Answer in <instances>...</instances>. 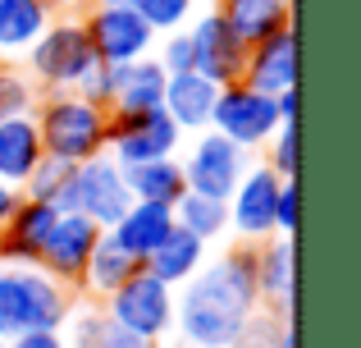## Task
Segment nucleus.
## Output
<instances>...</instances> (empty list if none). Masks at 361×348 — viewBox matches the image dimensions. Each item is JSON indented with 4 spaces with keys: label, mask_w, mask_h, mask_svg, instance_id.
<instances>
[{
    "label": "nucleus",
    "mask_w": 361,
    "mask_h": 348,
    "mask_svg": "<svg viewBox=\"0 0 361 348\" xmlns=\"http://www.w3.org/2000/svg\"><path fill=\"white\" fill-rule=\"evenodd\" d=\"M265 161L279 179H298V124H279L270 138H265Z\"/></svg>",
    "instance_id": "obj_30"
},
{
    "label": "nucleus",
    "mask_w": 361,
    "mask_h": 348,
    "mask_svg": "<svg viewBox=\"0 0 361 348\" xmlns=\"http://www.w3.org/2000/svg\"><path fill=\"white\" fill-rule=\"evenodd\" d=\"M298 229V179H283L279 184V202H274V234H288Z\"/></svg>",
    "instance_id": "obj_34"
},
{
    "label": "nucleus",
    "mask_w": 361,
    "mask_h": 348,
    "mask_svg": "<svg viewBox=\"0 0 361 348\" xmlns=\"http://www.w3.org/2000/svg\"><path fill=\"white\" fill-rule=\"evenodd\" d=\"M293 275H298V248L288 234L256 243V298L261 312L293 321Z\"/></svg>",
    "instance_id": "obj_14"
},
{
    "label": "nucleus",
    "mask_w": 361,
    "mask_h": 348,
    "mask_svg": "<svg viewBox=\"0 0 361 348\" xmlns=\"http://www.w3.org/2000/svg\"><path fill=\"white\" fill-rule=\"evenodd\" d=\"M42 138H37V124L32 115H9L0 119V179L14 188L27 184V174L37 170V161H42Z\"/></svg>",
    "instance_id": "obj_21"
},
{
    "label": "nucleus",
    "mask_w": 361,
    "mask_h": 348,
    "mask_svg": "<svg viewBox=\"0 0 361 348\" xmlns=\"http://www.w3.org/2000/svg\"><path fill=\"white\" fill-rule=\"evenodd\" d=\"M165 83H169V73L160 69L156 55H142V60H133V64H119V97H115V106H123V110L160 106V101H165Z\"/></svg>",
    "instance_id": "obj_25"
},
{
    "label": "nucleus",
    "mask_w": 361,
    "mask_h": 348,
    "mask_svg": "<svg viewBox=\"0 0 361 348\" xmlns=\"http://www.w3.org/2000/svg\"><path fill=\"white\" fill-rule=\"evenodd\" d=\"M92 64L97 55H92V42L78 18H51L46 32L27 46V69H32L27 78L42 92H73Z\"/></svg>",
    "instance_id": "obj_4"
},
{
    "label": "nucleus",
    "mask_w": 361,
    "mask_h": 348,
    "mask_svg": "<svg viewBox=\"0 0 361 348\" xmlns=\"http://www.w3.org/2000/svg\"><path fill=\"white\" fill-rule=\"evenodd\" d=\"M0 348H5V340H0Z\"/></svg>",
    "instance_id": "obj_41"
},
{
    "label": "nucleus",
    "mask_w": 361,
    "mask_h": 348,
    "mask_svg": "<svg viewBox=\"0 0 361 348\" xmlns=\"http://www.w3.org/2000/svg\"><path fill=\"white\" fill-rule=\"evenodd\" d=\"M133 9L142 14V23L151 28V32H178V28H188V18H192L197 0H128Z\"/></svg>",
    "instance_id": "obj_28"
},
{
    "label": "nucleus",
    "mask_w": 361,
    "mask_h": 348,
    "mask_svg": "<svg viewBox=\"0 0 361 348\" xmlns=\"http://www.w3.org/2000/svg\"><path fill=\"white\" fill-rule=\"evenodd\" d=\"M87 348H165V344H156V340H142V335L123 330V325H115V321L106 316V321H101V330H97V340H92Z\"/></svg>",
    "instance_id": "obj_33"
},
{
    "label": "nucleus",
    "mask_w": 361,
    "mask_h": 348,
    "mask_svg": "<svg viewBox=\"0 0 361 348\" xmlns=\"http://www.w3.org/2000/svg\"><path fill=\"white\" fill-rule=\"evenodd\" d=\"M73 197H78V206H73V211L87 215L97 229H110V224H115L119 215L133 206L123 165L110 152L92 156V161H82L78 170H73Z\"/></svg>",
    "instance_id": "obj_10"
},
{
    "label": "nucleus",
    "mask_w": 361,
    "mask_h": 348,
    "mask_svg": "<svg viewBox=\"0 0 361 348\" xmlns=\"http://www.w3.org/2000/svg\"><path fill=\"white\" fill-rule=\"evenodd\" d=\"M215 9L243 46H256L279 28H293V0H220Z\"/></svg>",
    "instance_id": "obj_20"
},
{
    "label": "nucleus",
    "mask_w": 361,
    "mask_h": 348,
    "mask_svg": "<svg viewBox=\"0 0 361 348\" xmlns=\"http://www.w3.org/2000/svg\"><path fill=\"white\" fill-rule=\"evenodd\" d=\"M18 197H23V193H18L14 184H5V179H0V229H5V220H9V215H14Z\"/></svg>",
    "instance_id": "obj_38"
},
{
    "label": "nucleus",
    "mask_w": 361,
    "mask_h": 348,
    "mask_svg": "<svg viewBox=\"0 0 361 348\" xmlns=\"http://www.w3.org/2000/svg\"><path fill=\"white\" fill-rule=\"evenodd\" d=\"M73 170H78V165L55 161V156H42L37 170L27 174V184L18 188V193L32 197V202L55 206V211H73V206H78V197H73Z\"/></svg>",
    "instance_id": "obj_26"
},
{
    "label": "nucleus",
    "mask_w": 361,
    "mask_h": 348,
    "mask_svg": "<svg viewBox=\"0 0 361 348\" xmlns=\"http://www.w3.org/2000/svg\"><path fill=\"white\" fill-rule=\"evenodd\" d=\"M101 234H106V229H97L87 215L60 211V215H55V224H51V234H46V243H42V257H37V266L78 294L82 266H87V257H92V248H97Z\"/></svg>",
    "instance_id": "obj_12"
},
{
    "label": "nucleus",
    "mask_w": 361,
    "mask_h": 348,
    "mask_svg": "<svg viewBox=\"0 0 361 348\" xmlns=\"http://www.w3.org/2000/svg\"><path fill=\"white\" fill-rule=\"evenodd\" d=\"M279 110H274V97L247 88V83H229V88L215 92V110H211V128L224 133L229 143H238L243 152H256L265 147V138L279 128Z\"/></svg>",
    "instance_id": "obj_8"
},
{
    "label": "nucleus",
    "mask_w": 361,
    "mask_h": 348,
    "mask_svg": "<svg viewBox=\"0 0 361 348\" xmlns=\"http://www.w3.org/2000/svg\"><path fill=\"white\" fill-rule=\"evenodd\" d=\"M169 229H174V206H160V202H133L106 234L119 243L123 252H128V257L147 261L151 252L165 243V234H169Z\"/></svg>",
    "instance_id": "obj_17"
},
{
    "label": "nucleus",
    "mask_w": 361,
    "mask_h": 348,
    "mask_svg": "<svg viewBox=\"0 0 361 348\" xmlns=\"http://www.w3.org/2000/svg\"><path fill=\"white\" fill-rule=\"evenodd\" d=\"M215 83L202 78L197 69L188 73H169L165 83V115L178 124V133H202V128H211V110H215Z\"/></svg>",
    "instance_id": "obj_18"
},
{
    "label": "nucleus",
    "mask_w": 361,
    "mask_h": 348,
    "mask_svg": "<svg viewBox=\"0 0 361 348\" xmlns=\"http://www.w3.org/2000/svg\"><path fill=\"white\" fill-rule=\"evenodd\" d=\"M279 184L283 179L270 165H247V174L238 179L224 206H229V229L238 234V243H265L274 239V202H279Z\"/></svg>",
    "instance_id": "obj_11"
},
{
    "label": "nucleus",
    "mask_w": 361,
    "mask_h": 348,
    "mask_svg": "<svg viewBox=\"0 0 361 348\" xmlns=\"http://www.w3.org/2000/svg\"><path fill=\"white\" fill-rule=\"evenodd\" d=\"M252 312H261L256 298V243H233L220 257H206V266L174 294V330L169 348H238Z\"/></svg>",
    "instance_id": "obj_1"
},
{
    "label": "nucleus",
    "mask_w": 361,
    "mask_h": 348,
    "mask_svg": "<svg viewBox=\"0 0 361 348\" xmlns=\"http://www.w3.org/2000/svg\"><path fill=\"white\" fill-rule=\"evenodd\" d=\"M274 335H279V316L270 312H252V321H247L238 348H274Z\"/></svg>",
    "instance_id": "obj_35"
},
{
    "label": "nucleus",
    "mask_w": 361,
    "mask_h": 348,
    "mask_svg": "<svg viewBox=\"0 0 361 348\" xmlns=\"http://www.w3.org/2000/svg\"><path fill=\"white\" fill-rule=\"evenodd\" d=\"M238 83L265 92V97H279V92L298 88V32H293V28H279V32H270L265 42L247 46V64H243Z\"/></svg>",
    "instance_id": "obj_15"
},
{
    "label": "nucleus",
    "mask_w": 361,
    "mask_h": 348,
    "mask_svg": "<svg viewBox=\"0 0 361 348\" xmlns=\"http://www.w3.org/2000/svg\"><path fill=\"white\" fill-rule=\"evenodd\" d=\"M0 266H5V261H0Z\"/></svg>",
    "instance_id": "obj_42"
},
{
    "label": "nucleus",
    "mask_w": 361,
    "mask_h": 348,
    "mask_svg": "<svg viewBox=\"0 0 361 348\" xmlns=\"http://www.w3.org/2000/svg\"><path fill=\"white\" fill-rule=\"evenodd\" d=\"M174 294L178 289H169L165 280H156L147 266H137L115 294L101 298V312L115 325H123V330L142 335V340L165 344L169 330H174Z\"/></svg>",
    "instance_id": "obj_5"
},
{
    "label": "nucleus",
    "mask_w": 361,
    "mask_h": 348,
    "mask_svg": "<svg viewBox=\"0 0 361 348\" xmlns=\"http://www.w3.org/2000/svg\"><path fill=\"white\" fill-rule=\"evenodd\" d=\"M206 257H211V243H202L197 234H188V229H178V224H174V229L165 234V243H160L142 266H147L156 280H165L169 289H183L188 280L206 266Z\"/></svg>",
    "instance_id": "obj_19"
},
{
    "label": "nucleus",
    "mask_w": 361,
    "mask_h": 348,
    "mask_svg": "<svg viewBox=\"0 0 361 348\" xmlns=\"http://www.w3.org/2000/svg\"><path fill=\"white\" fill-rule=\"evenodd\" d=\"M274 110H279V119H283V124H298V88L279 92V97H274Z\"/></svg>",
    "instance_id": "obj_37"
},
{
    "label": "nucleus",
    "mask_w": 361,
    "mask_h": 348,
    "mask_svg": "<svg viewBox=\"0 0 361 348\" xmlns=\"http://www.w3.org/2000/svg\"><path fill=\"white\" fill-rule=\"evenodd\" d=\"M188 37H192V55H197V73H202V78H211L215 88H229V83L243 78L247 46L233 37V28L220 18V9L197 14L192 28H188Z\"/></svg>",
    "instance_id": "obj_13"
},
{
    "label": "nucleus",
    "mask_w": 361,
    "mask_h": 348,
    "mask_svg": "<svg viewBox=\"0 0 361 348\" xmlns=\"http://www.w3.org/2000/svg\"><path fill=\"white\" fill-rule=\"evenodd\" d=\"M274 348H298V330H293V321H279V335H274Z\"/></svg>",
    "instance_id": "obj_39"
},
{
    "label": "nucleus",
    "mask_w": 361,
    "mask_h": 348,
    "mask_svg": "<svg viewBox=\"0 0 361 348\" xmlns=\"http://www.w3.org/2000/svg\"><path fill=\"white\" fill-rule=\"evenodd\" d=\"M78 23H82V32L92 42V55L101 64H133L142 55H151L160 42L128 0H119V5H87V14Z\"/></svg>",
    "instance_id": "obj_7"
},
{
    "label": "nucleus",
    "mask_w": 361,
    "mask_h": 348,
    "mask_svg": "<svg viewBox=\"0 0 361 348\" xmlns=\"http://www.w3.org/2000/svg\"><path fill=\"white\" fill-rule=\"evenodd\" d=\"M178 165H183L188 193H206V197H220L224 202V197L238 188V179L247 174L252 152H243L238 143H229V138L215 133V128H202Z\"/></svg>",
    "instance_id": "obj_9"
},
{
    "label": "nucleus",
    "mask_w": 361,
    "mask_h": 348,
    "mask_svg": "<svg viewBox=\"0 0 361 348\" xmlns=\"http://www.w3.org/2000/svg\"><path fill=\"white\" fill-rule=\"evenodd\" d=\"M156 60H160V69H165V73H188V69H197V55H192V37H188V28L165 32Z\"/></svg>",
    "instance_id": "obj_32"
},
{
    "label": "nucleus",
    "mask_w": 361,
    "mask_h": 348,
    "mask_svg": "<svg viewBox=\"0 0 361 348\" xmlns=\"http://www.w3.org/2000/svg\"><path fill=\"white\" fill-rule=\"evenodd\" d=\"M82 5H119V0H82Z\"/></svg>",
    "instance_id": "obj_40"
},
{
    "label": "nucleus",
    "mask_w": 361,
    "mask_h": 348,
    "mask_svg": "<svg viewBox=\"0 0 361 348\" xmlns=\"http://www.w3.org/2000/svg\"><path fill=\"white\" fill-rule=\"evenodd\" d=\"M32 124H37V138H42V152L69 165H82L110 147L106 110L82 101L78 92H42Z\"/></svg>",
    "instance_id": "obj_3"
},
{
    "label": "nucleus",
    "mask_w": 361,
    "mask_h": 348,
    "mask_svg": "<svg viewBox=\"0 0 361 348\" xmlns=\"http://www.w3.org/2000/svg\"><path fill=\"white\" fill-rule=\"evenodd\" d=\"M73 294L42 266H0V340H14L27 330H64Z\"/></svg>",
    "instance_id": "obj_2"
},
{
    "label": "nucleus",
    "mask_w": 361,
    "mask_h": 348,
    "mask_svg": "<svg viewBox=\"0 0 361 348\" xmlns=\"http://www.w3.org/2000/svg\"><path fill=\"white\" fill-rule=\"evenodd\" d=\"M37 97H42V88H37L23 69H0V119H9V115H32V110H37Z\"/></svg>",
    "instance_id": "obj_29"
},
{
    "label": "nucleus",
    "mask_w": 361,
    "mask_h": 348,
    "mask_svg": "<svg viewBox=\"0 0 361 348\" xmlns=\"http://www.w3.org/2000/svg\"><path fill=\"white\" fill-rule=\"evenodd\" d=\"M55 5H60V0H55Z\"/></svg>",
    "instance_id": "obj_43"
},
{
    "label": "nucleus",
    "mask_w": 361,
    "mask_h": 348,
    "mask_svg": "<svg viewBox=\"0 0 361 348\" xmlns=\"http://www.w3.org/2000/svg\"><path fill=\"white\" fill-rule=\"evenodd\" d=\"M142 261L137 257H128V252L119 248L110 234H101L97 239V248H92V257H87V266H82V280H78V294H87L92 303H101L106 294H115V289L123 284V280L137 270Z\"/></svg>",
    "instance_id": "obj_24"
},
{
    "label": "nucleus",
    "mask_w": 361,
    "mask_h": 348,
    "mask_svg": "<svg viewBox=\"0 0 361 348\" xmlns=\"http://www.w3.org/2000/svg\"><path fill=\"white\" fill-rule=\"evenodd\" d=\"M174 224L197 234L202 243H215L220 234H229V206L220 197H206V193H183L174 202Z\"/></svg>",
    "instance_id": "obj_27"
},
{
    "label": "nucleus",
    "mask_w": 361,
    "mask_h": 348,
    "mask_svg": "<svg viewBox=\"0 0 361 348\" xmlns=\"http://www.w3.org/2000/svg\"><path fill=\"white\" fill-rule=\"evenodd\" d=\"M51 18L55 0H0V55H27Z\"/></svg>",
    "instance_id": "obj_22"
},
{
    "label": "nucleus",
    "mask_w": 361,
    "mask_h": 348,
    "mask_svg": "<svg viewBox=\"0 0 361 348\" xmlns=\"http://www.w3.org/2000/svg\"><path fill=\"white\" fill-rule=\"evenodd\" d=\"M73 92H78L82 101H92V106L110 110V106H115V97H119V64H101L97 60L87 73H82V83Z\"/></svg>",
    "instance_id": "obj_31"
},
{
    "label": "nucleus",
    "mask_w": 361,
    "mask_h": 348,
    "mask_svg": "<svg viewBox=\"0 0 361 348\" xmlns=\"http://www.w3.org/2000/svg\"><path fill=\"white\" fill-rule=\"evenodd\" d=\"M123 179H128L133 202H160V206H174L178 197L188 193V179H183V165H178V156H160V161L123 165Z\"/></svg>",
    "instance_id": "obj_23"
},
{
    "label": "nucleus",
    "mask_w": 361,
    "mask_h": 348,
    "mask_svg": "<svg viewBox=\"0 0 361 348\" xmlns=\"http://www.w3.org/2000/svg\"><path fill=\"white\" fill-rule=\"evenodd\" d=\"M106 128H110V147L119 165H137V161H160V156H178V124L165 115V106H142V110H106Z\"/></svg>",
    "instance_id": "obj_6"
},
{
    "label": "nucleus",
    "mask_w": 361,
    "mask_h": 348,
    "mask_svg": "<svg viewBox=\"0 0 361 348\" xmlns=\"http://www.w3.org/2000/svg\"><path fill=\"white\" fill-rule=\"evenodd\" d=\"M5 348H69V344H64V330H27L5 340Z\"/></svg>",
    "instance_id": "obj_36"
},
{
    "label": "nucleus",
    "mask_w": 361,
    "mask_h": 348,
    "mask_svg": "<svg viewBox=\"0 0 361 348\" xmlns=\"http://www.w3.org/2000/svg\"><path fill=\"white\" fill-rule=\"evenodd\" d=\"M55 215H60L55 206L32 202V197H18L14 215H9L5 229H0V261H5V266H37Z\"/></svg>",
    "instance_id": "obj_16"
}]
</instances>
